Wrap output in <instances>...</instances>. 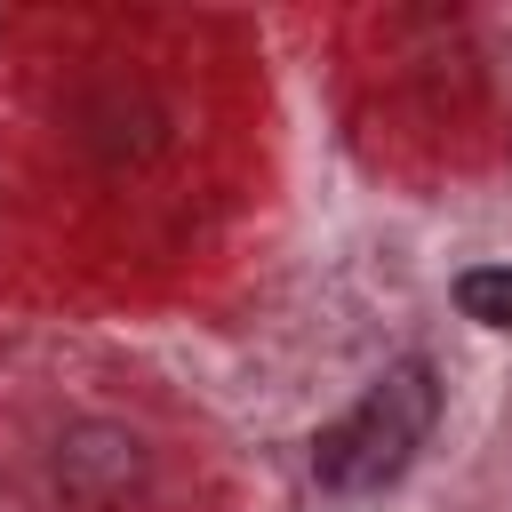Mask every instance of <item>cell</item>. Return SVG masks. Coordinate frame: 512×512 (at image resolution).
<instances>
[{
    "label": "cell",
    "mask_w": 512,
    "mask_h": 512,
    "mask_svg": "<svg viewBox=\"0 0 512 512\" xmlns=\"http://www.w3.org/2000/svg\"><path fill=\"white\" fill-rule=\"evenodd\" d=\"M432 424H440V368L424 352H408L312 440V480L328 496H376L416 464Z\"/></svg>",
    "instance_id": "obj_1"
},
{
    "label": "cell",
    "mask_w": 512,
    "mask_h": 512,
    "mask_svg": "<svg viewBox=\"0 0 512 512\" xmlns=\"http://www.w3.org/2000/svg\"><path fill=\"white\" fill-rule=\"evenodd\" d=\"M56 488L72 496V504H88V512H112V504H128L136 488H144V440L128 432V424H72L64 440H56Z\"/></svg>",
    "instance_id": "obj_2"
},
{
    "label": "cell",
    "mask_w": 512,
    "mask_h": 512,
    "mask_svg": "<svg viewBox=\"0 0 512 512\" xmlns=\"http://www.w3.org/2000/svg\"><path fill=\"white\" fill-rule=\"evenodd\" d=\"M456 312L480 328H512V264H464L456 272Z\"/></svg>",
    "instance_id": "obj_3"
}]
</instances>
